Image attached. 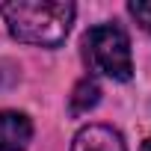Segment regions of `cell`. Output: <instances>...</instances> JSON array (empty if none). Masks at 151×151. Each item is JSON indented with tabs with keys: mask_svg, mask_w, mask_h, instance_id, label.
<instances>
[{
	"mask_svg": "<svg viewBox=\"0 0 151 151\" xmlns=\"http://www.w3.org/2000/svg\"><path fill=\"white\" fill-rule=\"evenodd\" d=\"M9 33L18 42L56 47L74 21V3L68 0H12L0 6Z\"/></svg>",
	"mask_w": 151,
	"mask_h": 151,
	"instance_id": "6da1fadb",
	"label": "cell"
},
{
	"mask_svg": "<svg viewBox=\"0 0 151 151\" xmlns=\"http://www.w3.org/2000/svg\"><path fill=\"white\" fill-rule=\"evenodd\" d=\"M86 59L98 74H107L113 80H130L133 59H130V42L122 27L116 24H98L83 39Z\"/></svg>",
	"mask_w": 151,
	"mask_h": 151,
	"instance_id": "7a4b0ae2",
	"label": "cell"
},
{
	"mask_svg": "<svg viewBox=\"0 0 151 151\" xmlns=\"http://www.w3.org/2000/svg\"><path fill=\"white\" fill-rule=\"evenodd\" d=\"M33 124L18 110H0V151H27Z\"/></svg>",
	"mask_w": 151,
	"mask_h": 151,
	"instance_id": "3957f363",
	"label": "cell"
},
{
	"mask_svg": "<svg viewBox=\"0 0 151 151\" xmlns=\"http://www.w3.org/2000/svg\"><path fill=\"white\" fill-rule=\"evenodd\" d=\"M71 151H127L119 130L107 124H89L71 142Z\"/></svg>",
	"mask_w": 151,
	"mask_h": 151,
	"instance_id": "277c9868",
	"label": "cell"
},
{
	"mask_svg": "<svg viewBox=\"0 0 151 151\" xmlns=\"http://www.w3.org/2000/svg\"><path fill=\"white\" fill-rule=\"evenodd\" d=\"M101 101V89H98V83L95 80H80L77 86H74V92H71V113L74 116H83V113H89L95 104Z\"/></svg>",
	"mask_w": 151,
	"mask_h": 151,
	"instance_id": "5b68a950",
	"label": "cell"
},
{
	"mask_svg": "<svg viewBox=\"0 0 151 151\" xmlns=\"http://www.w3.org/2000/svg\"><path fill=\"white\" fill-rule=\"evenodd\" d=\"M127 9H130V15L139 21V27L151 33V0H133Z\"/></svg>",
	"mask_w": 151,
	"mask_h": 151,
	"instance_id": "8992f818",
	"label": "cell"
},
{
	"mask_svg": "<svg viewBox=\"0 0 151 151\" xmlns=\"http://www.w3.org/2000/svg\"><path fill=\"white\" fill-rule=\"evenodd\" d=\"M139 151H151V139H145V142H142V148H139Z\"/></svg>",
	"mask_w": 151,
	"mask_h": 151,
	"instance_id": "52a82bcc",
	"label": "cell"
}]
</instances>
